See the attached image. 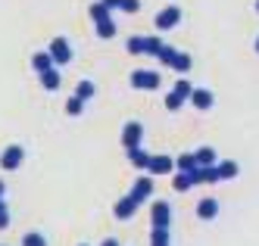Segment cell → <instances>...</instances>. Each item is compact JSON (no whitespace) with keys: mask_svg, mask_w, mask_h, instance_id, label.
<instances>
[{"mask_svg":"<svg viewBox=\"0 0 259 246\" xmlns=\"http://www.w3.org/2000/svg\"><path fill=\"white\" fill-rule=\"evenodd\" d=\"M53 60H60V63H66V60H72V53H69V44L63 41H53Z\"/></svg>","mask_w":259,"mask_h":246,"instance_id":"14","label":"cell"},{"mask_svg":"<svg viewBox=\"0 0 259 246\" xmlns=\"http://www.w3.org/2000/svg\"><path fill=\"white\" fill-rule=\"evenodd\" d=\"M22 159H25V153H22V146H10L4 156H0V165L7 168V172H13V168H19L22 165Z\"/></svg>","mask_w":259,"mask_h":246,"instance_id":"1","label":"cell"},{"mask_svg":"<svg viewBox=\"0 0 259 246\" xmlns=\"http://www.w3.org/2000/svg\"><path fill=\"white\" fill-rule=\"evenodd\" d=\"M141 134H144V128H141L138 122H132V125H125V134H122V143H125L128 150H132V146H138Z\"/></svg>","mask_w":259,"mask_h":246,"instance_id":"4","label":"cell"},{"mask_svg":"<svg viewBox=\"0 0 259 246\" xmlns=\"http://www.w3.org/2000/svg\"><path fill=\"white\" fill-rule=\"evenodd\" d=\"M122 7H125L128 13H135V10H138V0H122Z\"/></svg>","mask_w":259,"mask_h":246,"instance_id":"24","label":"cell"},{"mask_svg":"<svg viewBox=\"0 0 259 246\" xmlns=\"http://www.w3.org/2000/svg\"><path fill=\"white\" fill-rule=\"evenodd\" d=\"M153 193V181L150 178H138V184H135V190H132V196L138 200V203H144L147 196Z\"/></svg>","mask_w":259,"mask_h":246,"instance_id":"9","label":"cell"},{"mask_svg":"<svg viewBox=\"0 0 259 246\" xmlns=\"http://www.w3.org/2000/svg\"><path fill=\"white\" fill-rule=\"evenodd\" d=\"M66 112H69V116H78V112H81V97L69 100V103H66Z\"/></svg>","mask_w":259,"mask_h":246,"instance_id":"21","label":"cell"},{"mask_svg":"<svg viewBox=\"0 0 259 246\" xmlns=\"http://www.w3.org/2000/svg\"><path fill=\"white\" fill-rule=\"evenodd\" d=\"M0 193H4V181H0Z\"/></svg>","mask_w":259,"mask_h":246,"instance_id":"27","label":"cell"},{"mask_svg":"<svg viewBox=\"0 0 259 246\" xmlns=\"http://www.w3.org/2000/svg\"><path fill=\"white\" fill-rule=\"evenodd\" d=\"M41 81H44V87H47V90H57V87H60V75L47 69V72H41Z\"/></svg>","mask_w":259,"mask_h":246,"instance_id":"15","label":"cell"},{"mask_svg":"<svg viewBox=\"0 0 259 246\" xmlns=\"http://www.w3.org/2000/svg\"><path fill=\"white\" fill-rule=\"evenodd\" d=\"M106 7H122V0H103Z\"/></svg>","mask_w":259,"mask_h":246,"instance_id":"25","label":"cell"},{"mask_svg":"<svg viewBox=\"0 0 259 246\" xmlns=\"http://www.w3.org/2000/svg\"><path fill=\"white\" fill-rule=\"evenodd\" d=\"M178 168H181V172H188V175H191L194 168H197V156H194V153H188V156H181V159H178Z\"/></svg>","mask_w":259,"mask_h":246,"instance_id":"18","label":"cell"},{"mask_svg":"<svg viewBox=\"0 0 259 246\" xmlns=\"http://www.w3.org/2000/svg\"><path fill=\"white\" fill-rule=\"evenodd\" d=\"M178 19H181V13L172 7V10H165V13L156 19V25H159V28H169V25H175V22H178Z\"/></svg>","mask_w":259,"mask_h":246,"instance_id":"13","label":"cell"},{"mask_svg":"<svg viewBox=\"0 0 259 246\" xmlns=\"http://www.w3.org/2000/svg\"><path fill=\"white\" fill-rule=\"evenodd\" d=\"M197 215H200V218H215V215H219V200H212V196L200 200V206H197Z\"/></svg>","mask_w":259,"mask_h":246,"instance_id":"8","label":"cell"},{"mask_svg":"<svg viewBox=\"0 0 259 246\" xmlns=\"http://www.w3.org/2000/svg\"><path fill=\"white\" fill-rule=\"evenodd\" d=\"M91 90H94L91 84H81V87H78V97H81V100H84V97H91Z\"/></svg>","mask_w":259,"mask_h":246,"instance_id":"23","label":"cell"},{"mask_svg":"<svg viewBox=\"0 0 259 246\" xmlns=\"http://www.w3.org/2000/svg\"><path fill=\"white\" fill-rule=\"evenodd\" d=\"M215 172H219V181H231V178L237 175V162L222 159V162H215Z\"/></svg>","mask_w":259,"mask_h":246,"instance_id":"10","label":"cell"},{"mask_svg":"<svg viewBox=\"0 0 259 246\" xmlns=\"http://www.w3.org/2000/svg\"><path fill=\"white\" fill-rule=\"evenodd\" d=\"M103 246H119V240H113V237H109V240H103Z\"/></svg>","mask_w":259,"mask_h":246,"instance_id":"26","label":"cell"},{"mask_svg":"<svg viewBox=\"0 0 259 246\" xmlns=\"http://www.w3.org/2000/svg\"><path fill=\"white\" fill-rule=\"evenodd\" d=\"M10 224V215H7V203H0V231Z\"/></svg>","mask_w":259,"mask_h":246,"instance_id":"22","label":"cell"},{"mask_svg":"<svg viewBox=\"0 0 259 246\" xmlns=\"http://www.w3.org/2000/svg\"><path fill=\"white\" fill-rule=\"evenodd\" d=\"M191 100L197 109H209L212 106V93L209 90H191Z\"/></svg>","mask_w":259,"mask_h":246,"instance_id":"11","label":"cell"},{"mask_svg":"<svg viewBox=\"0 0 259 246\" xmlns=\"http://www.w3.org/2000/svg\"><path fill=\"white\" fill-rule=\"evenodd\" d=\"M22 246H47V240L41 234H25L22 237Z\"/></svg>","mask_w":259,"mask_h":246,"instance_id":"19","label":"cell"},{"mask_svg":"<svg viewBox=\"0 0 259 246\" xmlns=\"http://www.w3.org/2000/svg\"><path fill=\"white\" fill-rule=\"evenodd\" d=\"M138 206H141V203H138L135 196H125V200H119V206H116V215H119V218H132V215L138 212Z\"/></svg>","mask_w":259,"mask_h":246,"instance_id":"5","label":"cell"},{"mask_svg":"<svg viewBox=\"0 0 259 246\" xmlns=\"http://www.w3.org/2000/svg\"><path fill=\"white\" fill-rule=\"evenodd\" d=\"M188 187H194V175L178 172V175H175V190H188Z\"/></svg>","mask_w":259,"mask_h":246,"instance_id":"17","label":"cell"},{"mask_svg":"<svg viewBox=\"0 0 259 246\" xmlns=\"http://www.w3.org/2000/svg\"><path fill=\"white\" fill-rule=\"evenodd\" d=\"M169 240H172L169 228H153V246H169Z\"/></svg>","mask_w":259,"mask_h":246,"instance_id":"16","label":"cell"},{"mask_svg":"<svg viewBox=\"0 0 259 246\" xmlns=\"http://www.w3.org/2000/svg\"><path fill=\"white\" fill-rule=\"evenodd\" d=\"M128 159H132V165L135 168H150V153H144V150L141 146H132V150H128Z\"/></svg>","mask_w":259,"mask_h":246,"instance_id":"7","label":"cell"},{"mask_svg":"<svg viewBox=\"0 0 259 246\" xmlns=\"http://www.w3.org/2000/svg\"><path fill=\"white\" fill-rule=\"evenodd\" d=\"M172 168H175L172 156H153V159H150V168H147V172H150V175H165V172H172Z\"/></svg>","mask_w":259,"mask_h":246,"instance_id":"3","label":"cell"},{"mask_svg":"<svg viewBox=\"0 0 259 246\" xmlns=\"http://www.w3.org/2000/svg\"><path fill=\"white\" fill-rule=\"evenodd\" d=\"M194 156H197V165H215V150L212 146H200Z\"/></svg>","mask_w":259,"mask_h":246,"instance_id":"12","label":"cell"},{"mask_svg":"<svg viewBox=\"0 0 259 246\" xmlns=\"http://www.w3.org/2000/svg\"><path fill=\"white\" fill-rule=\"evenodd\" d=\"M169 218H172V206L156 203L153 206V228H169Z\"/></svg>","mask_w":259,"mask_h":246,"instance_id":"2","label":"cell"},{"mask_svg":"<svg viewBox=\"0 0 259 246\" xmlns=\"http://www.w3.org/2000/svg\"><path fill=\"white\" fill-rule=\"evenodd\" d=\"M256 50H259V44H256Z\"/></svg>","mask_w":259,"mask_h":246,"instance_id":"28","label":"cell"},{"mask_svg":"<svg viewBox=\"0 0 259 246\" xmlns=\"http://www.w3.org/2000/svg\"><path fill=\"white\" fill-rule=\"evenodd\" d=\"M34 69H38V72H47V69H50V56L38 53V56H34Z\"/></svg>","mask_w":259,"mask_h":246,"instance_id":"20","label":"cell"},{"mask_svg":"<svg viewBox=\"0 0 259 246\" xmlns=\"http://www.w3.org/2000/svg\"><path fill=\"white\" fill-rule=\"evenodd\" d=\"M132 84H135V87H156V84H159V75H156V72H135Z\"/></svg>","mask_w":259,"mask_h":246,"instance_id":"6","label":"cell"}]
</instances>
